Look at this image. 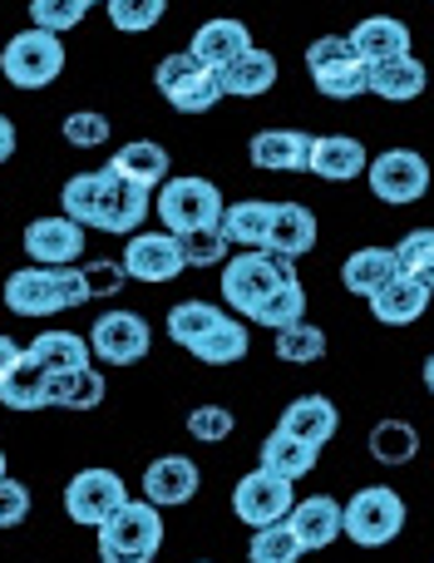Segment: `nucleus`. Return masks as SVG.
<instances>
[{
  "instance_id": "obj_48",
  "label": "nucleus",
  "mask_w": 434,
  "mask_h": 563,
  "mask_svg": "<svg viewBox=\"0 0 434 563\" xmlns=\"http://www.w3.org/2000/svg\"><path fill=\"white\" fill-rule=\"evenodd\" d=\"M124 263H89L85 267V282H89V297H114L124 287Z\"/></svg>"
},
{
  "instance_id": "obj_19",
  "label": "nucleus",
  "mask_w": 434,
  "mask_h": 563,
  "mask_svg": "<svg viewBox=\"0 0 434 563\" xmlns=\"http://www.w3.org/2000/svg\"><path fill=\"white\" fill-rule=\"evenodd\" d=\"M247 154L252 164L271 168V174H291V168L301 174L311 164V134H301V129H261Z\"/></svg>"
},
{
  "instance_id": "obj_51",
  "label": "nucleus",
  "mask_w": 434,
  "mask_h": 563,
  "mask_svg": "<svg viewBox=\"0 0 434 563\" xmlns=\"http://www.w3.org/2000/svg\"><path fill=\"white\" fill-rule=\"evenodd\" d=\"M425 386H430V390H434V356H430V361H425Z\"/></svg>"
},
{
  "instance_id": "obj_33",
  "label": "nucleus",
  "mask_w": 434,
  "mask_h": 563,
  "mask_svg": "<svg viewBox=\"0 0 434 563\" xmlns=\"http://www.w3.org/2000/svg\"><path fill=\"white\" fill-rule=\"evenodd\" d=\"M25 351L45 371H79V366H89V341L75 336V331H40Z\"/></svg>"
},
{
  "instance_id": "obj_14",
  "label": "nucleus",
  "mask_w": 434,
  "mask_h": 563,
  "mask_svg": "<svg viewBox=\"0 0 434 563\" xmlns=\"http://www.w3.org/2000/svg\"><path fill=\"white\" fill-rule=\"evenodd\" d=\"M183 267V243L174 233H134L124 247V273L134 282H168Z\"/></svg>"
},
{
  "instance_id": "obj_44",
  "label": "nucleus",
  "mask_w": 434,
  "mask_h": 563,
  "mask_svg": "<svg viewBox=\"0 0 434 563\" xmlns=\"http://www.w3.org/2000/svg\"><path fill=\"white\" fill-rule=\"evenodd\" d=\"M183 243V263L188 267H218V263H227V238H222V228H203V233H188V238H178Z\"/></svg>"
},
{
  "instance_id": "obj_42",
  "label": "nucleus",
  "mask_w": 434,
  "mask_h": 563,
  "mask_svg": "<svg viewBox=\"0 0 434 563\" xmlns=\"http://www.w3.org/2000/svg\"><path fill=\"white\" fill-rule=\"evenodd\" d=\"M168 0H109V20H114V30H124V35H144V30H154L158 20H164Z\"/></svg>"
},
{
  "instance_id": "obj_2",
  "label": "nucleus",
  "mask_w": 434,
  "mask_h": 563,
  "mask_svg": "<svg viewBox=\"0 0 434 563\" xmlns=\"http://www.w3.org/2000/svg\"><path fill=\"white\" fill-rule=\"evenodd\" d=\"M158 549H164V519L148 499H129L99 525V563H154Z\"/></svg>"
},
{
  "instance_id": "obj_18",
  "label": "nucleus",
  "mask_w": 434,
  "mask_h": 563,
  "mask_svg": "<svg viewBox=\"0 0 434 563\" xmlns=\"http://www.w3.org/2000/svg\"><path fill=\"white\" fill-rule=\"evenodd\" d=\"M430 297L434 291L425 287V282L400 273V277H390L376 297H370V317L386 321V327H410V321H420L430 311Z\"/></svg>"
},
{
  "instance_id": "obj_52",
  "label": "nucleus",
  "mask_w": 434,
  "mask_h": 563,
  "mask_svg": "<svg viewBox=\"0 0 434 563\" xmlns=\"http://www.w3.org/2000/svg\"><path fill=\"white\" fill-rule=\"evenodd\" d=\"M0 479H5V450H0Z\"/></svg>"
},
{
  "instance_id": "obj_29",
  "label": "nucleus",
  "mask_w": 434,
  "mask_h": 563,
  "mask_svg": "<svg viewBox=\"0 0 434 563\" xmlns=\"http://www.w3.org/2000/svg\"><path fill=\"white\" fill-rule=\"evenodd\" d=\"M271 218H277V203L267 198H247V203H227L222 208V238L237 247H267V233H271Z\"/></svg>"
},
{
  "instance_id": "obj_22",
  "label": "nucleus",
  "mask_w": 434,
  "mask_h": 563,
  "mask_svg": "<svg viewBox=\"0 0 434 563\" xmlns=\"http://www.w3.org/2000/svg\"><path fill=\"white\" fill-rule=\"evenodd\" d=\"M218 85H222V95H232V99L267 95V89L277 85V55H267V49L252 45L247 55H237L232 65L218 69Z\"/></svg>"
},
{
  "instance_id": "obj_30",
  "label": "nucleus",
  "mask_w": 434,
  "mask_h": 563,
  "mask_svg": "<svg viewBox=\"0 0 434 563\" xmlns=\"http://www.w3.org/2000/svg\"><path fill=\"white\" fill-rule=\"evenodd\" d=\"M109 168L124 174L129 184H138V188H164L168 184V148L154 144V139H134V144L119 148Z\"/></svg>"
},
{
  "instance_id": "obj_8",
  "label": "nucleus",
  "mask_w": 434,
  "mask_h": 563,
  "mask_svg": "<svg viewBox=\"0 0 434 563\" xmlns=\"http://www.w3.org/2000/svg\"><path fill=\"white\" fill-rule=\"evenodd\" d=\"M307 69L326 99H356L366 95V59L356 55L350 35H321L307 45Z\"/></svg>"
},
{
  "instance_id": "obj_24",
  "label": "nucleus",
  "mask_w": 434,
  "mask_h": 563,
  "mask_svg": "<svg viewBox=\"0 0 434 563\" xmlns=\"http://www.w3.org/2000/svg\"><path fill=\"white\" fill-rule=\"evenodd\" d=\"M350 45H356V55L366 59V65H380V59L410 55V30H405V20H396V15H370L350 30Z\"/></svg>"
},
{
  "instance_id": "obj_45",
  "label": "nucleus",
  "mask_w": 434,
  "mask_h": 563,
  "mask_svg": "<svg viewBox=\"0 0 434 563\" xmlns=\"http://www.w3.org/2000/svg\"><path fill=\"white\" fill-rule=\"evenodd\" d=\"M232 430H237V416H232L227 406H198L193 416H188V435L203 440V445H222Z\"/></svg>"
},
{
  "instance_id": "obj_1",
  "label": "nucleus",
  "mask_w": 434,
  "mask_h": 563,
  "mask_svg": "<svg viewBox=\"0 0 434 563\" xmlns=\"http://www.w3.org/2000/svg\"><path fill=\"white\" fill-rule=\"evenodd\" d=\"M89 301L85 267H20L5 277V307L15 317H55Z\"/></svg>"
},
{
  "instance_id": "obj_50",
  "label": "nucleus",
  "mask_w": 434,
  "mask_h": 563,
  "mask_svg": "<svg viewBox=\"0 0 434 563\" xmlns=\"http://www.w3.org/2000/svg\"><path fill=\"white\" fill-rule=\"evenodd\" d=\"M15 361H20V346H15L10 336H0V376H5V371L15 366Z\"/></svg>"
},
{
  "instance_id": "obj_5",
  "label": "nucleus",
  "mask_w": 434,
  "mask_h": 563,
  "mask_svg": "<svg viewBox=\"0 0 434 563\" xmlns=\"http://www.w3.org/2000/svg\"><path fill=\"white\" fill-rule=\"evenodd\" d=\"M59 69H65V45H59V35H49V30L30 25L0 49V75H5V85H15V89L55 85Z\"/></svg>"
},
{
  "instance_id": "obj_41",
  "label": "nucleus",
  "mask_w": 434,
  "mask_h": 563,
  "mask_svg": "<svg viewBox=\"0 0 434 563\" xmlns=\"http://www.w3.org/2000/svg\"><path fill=\"white\" fill-rule=\"evenodd\" d=\"M396 257H400V273L420 277L434 291V228H415V233H405V243L396 247Z\"/></svg>"
},
{
  "instance_id": "obj_9",
  "label": "nucleus",
  "mask_w": 434,
  "mask_h": 563,
  "mask_svg": "<svg viewBox=\"0 0 434 563\" xmlns=\"http://www.w3.org/2000/svg\"><path fill=\"white\" fill-rule=\"evenodd\" d=\"M366 184L380 203H420L430 194V164L415 148H386L366 164Z\"/></svg>"
},
{
  "instance_id": "obj_23",
  "label": "nucleus",
  "mask_w": 434,
  "mask_h": 563,
  "mask_svg": "<svg viewBox=\"0 0 434 563\" xmlns=\"http://www.w3.org/2000/svg\"><path fill=\"white\" fill-rule=\"evenodd\" d=\"M188 49H193L208 69H222V65H232L237 55H247L252 49V30L242 25V20H232V15H218V20H208V25L198 30Z\"/></svg>"
},
{
  "instance_id": "obj_43",
  "label": "nucleus",
  "mask_w": 434,
  "mask_h": 563,
  "mask_svg": "<svg viewBox=\"0 0 434 563\" xmlns=\"http://www.w3.org/2000/svg\"><path fill=\"white\" fill-rule=\"evenodd\" d=\"M85 0H30V20H35V30H49V35H65V30H75L79 20H85Z\"/></svg>"
},
{
  "instance_id": "obj_36",
  "label": "nucleus",
  "mask_w": 434,
  "mask_h": 563,
  "mask_svg": "<svg viewBox=\"0 0 434 563\" xmlns=\"http://www.w3.org/2000/svg\"><path fill=\"white\" fill-rule=\"evenodd\" d=\"M222 317H227V311H218L213 301H178V307L168 311V336H174L183 351H193Z\"/></svg>"
},
{
  "instance_id": "obj_32",
  "label": "nucleus",
  "mask_w": 434,
  "mask_h": 563,
  "mask_svg": "<svg viewBox=\"0 0 434 563\" xmlns=\"http://www.w3.org/2000/svg\"><path fill=\"white\" fill-rule=\"evenodd\" d=\"M49 406L59 410H94L104 400V376L94 366H79V371H49Z\"/></svg>"
},
{
  "instance_id": "obj_3",
  "label": "nucleus",
  "mask_w": 434,
  "mask_h": 563,
  "mask_svg": "<svg viewBox=\"0 0 434 563\" xmlns=\"http://www.w3.org/2000/svg\"><path fill=\"white\" fill-rule=\"evenodd\" d=\"M291 277H297V267H291L287 257L267 253V247H252V253L232 257V263L222 267V301H227L232 311H242V317H252V311L277 287H287Z\"/></svg>"
},
{
  "instance_id": "obj_17",
  "label": "nucleus",
  "mask_w": 434,
  "mask_h": 563,
  "mask_svg": "<svg viewBox=\"0 0 434 563\" xmlns=\"http://www.w3.org/2000/svg\"><path fill=\"white\" fill-rule=\"evenodd\" d=\"M366 164H370V154H366V144H360V139H350V134H321V139H311L307 174L326 178V184H350V178L366 174Z\"/></svg>"
},
{
  "instance_id": "obj_35",
  "label": "nucleus",
  "mask_w": 434,
  "mask_h": 563,
  "mask_svg": "<svg viewBox=\"0 0 434 563\" xmlns=\"http://www.w3.org/2000/svg\"><path fill=\"white\" fill-rule=\"evenodd\" d=\"M247 346H252L247 327H242V321H232V317H222L218 327L193 346V356L203 361V366H232V361L247 356Z\"/></svg>"
},
{
  "instance_id": "obj_37",
  "label": "nucleus",
  "mask_w": 434,
  "mask_h": 563,
  "mask_svg": "<svg viewBox=\"0 0 434 563\" xmlns=\"http://www.w3.org/2000/svg\"><path fill=\"white\" fill-rule=\"evenodd\" d=\"M277 356L291 361V366H316L326 356V331L311 327V321H291V327L277 331Z\"/></svg>"
},
{
  "instance_id": "obj_53",
  "label": "nucleus",
  "mask_w": 434,
  "mask_h": 563,
  "mask_svg": "<svg viewBox=\"0 0 434 563\" xmlns=\"http://www.w3.org/2000/svg\"><path fill=\"white\" fill-rule=\"evenodd\" d=\"M85 5H109V0H85Z\"/></svg>"
},
{
  "instance_id": "obj_28",
  "label": "nucleus",
  "mask_w": 434,
  "mask_h": 563,
  "mask_svg": "<svg viewBox=\"0 0 434 563\" xmlns=\"http://www.w3.org/2000/svg\"><path fill=\"white\" fill-rule=\"evenodd\" d=\"M49 371L40 366L30 351H20V361L0 376V400H5L10 410H45L49 406Z\"/></svg>"
},
{
  "instance_id": "obj_12",
  "label": "nucleus",
  "mask_w": 434,
  "mask_h": 563,
  "mask_svg": "<svg viewBox=\"0 0 434 563\" xmlns=\"http://www.w3.org/2000/svg\"><path fill=\"white\" fill-rule=\"evenodd\" d=\"M148 346H154V331H148V321L138 311H109L89 331V351L99 361H109V366H134V361L148 356Z\"/></svg>"
},
{
  "instance_id": "obj_38",
  "label": "nucleus",
  "mask_w": 434,
  "mask_h": 563,
  "mask_svg": "<svg viewBox=\"0 0 434 563\" xmlns=\"http://www.w3.org/2000/svg\"><path fill=\"white\" fill-rule=\"evenodd\" d=\"M247 321H257V327H271V331L291 327V321H307V291H301V282L291 277L287 287H277L257 311H252Z\"/></svg>"
},
{
  "instance_id": "obj_25",
  "label": "nucleus",
  "mask_w": 434,
  "mask_h": 563,
  "mask_svg": "<svg viewBox=\"0 0 434 563\" xmlns=\"http://www.w3.org/2000/svg\"><path fill=\"white\" fill-rule=\"evenodd\" d=\"M341 509L346 505H336L331 495H311V499H301V505H291L287 525L297 529L301 549H326V544H336V534H341Z\"/></svg>"
},
{
  "instance_id": "obj_40",
  "label": "nucleus",
  "mask_w": 434,
  "mask_h": 563,
  "mask_svg": "<svg viewBox=\"0 0 434 563\" xmlns=\"http://www.w3.org/2000/svg\"><path fill=\"white\" fill-rule=\"evenodd\" d=\"M307 549H301V539H297V529L281 519V525H267V529H257L252 534V549H247V559L252 563H297Z\"/></svg>"
},
{
  "instance_id": "obj_11",
  "label": "nucleus",
  "mask_w": 434,
  "mask_h": 563,
  "mask_svg": "<svg viewBox=\"0 0 434 563\" xmlns=\"http://www.w3.org/2000/svg\"><path fill=\"white\" fill-rule=\"evenodd\" d=\"M291 479L271 475V470H252L247 479H237L232 489V515L252 529H267V525H281L291 515Z\"/></svg>"
},
{
  "instance_id": "obj_21",
  "label": "nucleus",
  "mask_w": 434,
  "mask_h": 563,
  "mask_svg": "<svg viewBox=\"0 0 434 563\" xmlns=\"http://www.w3.org/2000/svg\"><path fill=\"white\" fill-rule=\"evenodd\" d=\"M316 247V213L307 203H277V218H271V233H267V253L287 257H307Z\"/></svg>"
},
{
  "instance_id": "obj_47",
  "label": "nucleus",
  "mask_w": 434,
  "mask_h": 563,
  "mask_svg": "<svg viewBox=\"0 0 434 563\" xmlns=\"http://www.w3.org/2000/svg\"><path fill=\"white\" fill-rule=\"evenodd\" d=\"M25 515H30V489L20 485V479H0V529H15V525H25Z\"/></svg>"
},
{
  "instance_id": "obj_34",
  "label": "nucleus",
  "mask_w": 434,
  "mask_h": 563,
  "mask_svg": "<svg viewBox=\"0 0 434 563\" xmlns=\"http://www.w3.org/2000/svg\"><path fill=\"white\" fill-rule=\"evenodd\" d=\"M370 455L380 460V465H410V460L420 455V435L410 420H376V430H370Z\"/></svg>"
},
{
  "instance_id": "obj_49",
  "label": "nucleus",
  "mask_w": 434,
  "mask_h": 563,
  "mask_svg": "<svg viewBox=\"0 0 434 563\" xmlns=\"http://www.w3.org/2000/svg\"><path fill=\"white\" fill-rule=\"evenodd\" d=\"M10 154H15V124H10V119L0 114V164H5Z\"/></svg>"
},
{
  "instance_id": "obj_20",
  "label": "nucleus",
  "mask_w": 434,
  "mask_h": 563,
  "mask_svg": "<svg viewBox=\"0 0 434 563\" xmlns=\"http://www.w3.org/2000/svg\"><path fill=\"white\" fill-rule=\"evenodd\" d=\"M366 95L390 99V104H405V99L425 95V65L415 55L400 59H380V65H366Z\"/></svg>"
},
{
  "instance_id": "obj_46",
  "label": "nucleus",
  "mask_w": 434,
  "mask_h": 563,
  "mask_svg": "<svg viewBox=\"0 0 434 563\" xmlns=\"http://www.w3.org/2000/svg\"><path fill=\"white\" fill-rule=\"evenodd\" d=\"M59 129H65V144H75V148H99L109 139V119L94 114V109H75Z\"/></svg>"
},
{
  "instance_id": "obj_10",
  "label": "nucleus",
  "mask_w": 434,
  "mask_h": 563,
  "mask_svg": "<svg viewBox=\"0 0 434 563\" xmlns=\"http://www.w3.org/2000/svg\"><path fill=\"white\" fill-rule=\"evenodd\" d=\"M124 505H129V489L114 470H79L65 489V515L85 529H99L114 509H124Z\"/></svg>"
},
{
  "instance_id": "obj_27",
  "label": "nucleus",
  "mask_w": 434,
  "mask_h": 563,
  "mask_svg": "<svg viewBox=\"0 0 434 563\" xmlns=\"http://www.w3.org/2000/svg\"><path fill=\"white\" fill-rule=\"evenodd\" d=\"M390 277H400V257L396 247H360V253L346 257V267H341V282H346V291H356V297H376L380 287H386Z\"/></svg>"
},
{
  "instance_id": "obj_6",
  "label": "nucleus",
  "mask_w": 434,
  "mask_h": 563,
  "mask_svg": "<svg viewBox=\"0 0 434 563\" xmlns=\"http://www.w3.org/2000/svg\"><path fill=\"white\" fill-rule=\"evenodd\" d=\"M158 95L178 109V114H208V109L222 99L218 85V69H208L193 49H178V55L158 59V75H154Z\"/></svg>"
},
{
  "instance_id": "obj_26",
  "label": "nucleus",
  "mask_w": 434,
  "mask_h": 563,
  "mask_svg": "<svg viewBox=\"0 0 434 563\" xmlns=\"http://www.w3.org/2000/svg\"><path fill=\"white\" fill-rule=\"evenodd\" d=\"M336 426H341V416H336V406H331L326 396H301V400H291V406L281 410L277 430H287V435H297V440H307V445L321 450L331 435H336Z\"/></svg>"
},
{
  "instance_id": "obj_13",
  "label": "nucleus",
  "mask_w": 434,
  "mask_h": 563,
  "mask_svg": "<svg viewBox=\"0 0 434 563\" xmlns=\"http://www.w3.org/2000/svg\"><path fill=\"white\" fill-rule=\"evenodd\" d=\"M99 184H104V203H99V233L134 238L138 223L148 218V208H154V188L129 184V178L114 174V168H99Z\"/></svg>"
},
{
  "instance_id": "obj_15",
  "label": "nucleus",
  "mask_w": 434,
  "mask_h": 563,
  "mask_svg": "<svg viewBox=\"0 0 434 563\" xmlns=\"http://www.w3.org/2000/svg\"><path fill=\"white\" fill-rule=\"evenodd\" d=\"M25 253L35 257V267H69L85 253V228L65 213L35 218V223L25 228Z\"/></svg>"
},
{
  "instance_id": "obj_4",
  "label": "nucleus",
  "mask_w": 434,
  "mask_h": 563,
  "mask_svg": "<svg viewBox=\"0 0 434 563\" xmlns=\"http://www.w3.org/2000/svg\"><path fill=\"white\" fill-rule=\"evenodd\" d=\"M154 208H158V218H164L168 233L188 238V233H203V228H222V208L227 203H222L218 184L183 174V178H168V184L158 188Z\"/></svg>"
},
{
  "instance_id": "obj_39",
  "label": "nucleus",
  "mask_w": 434,
  "mask_h": 563,
  "mask_svg": "<svg viewBox=\"0 0 434 563\" xmlns=\"http://www.w3.org/2000/svg\"><path fill=\"white\" fill-rule=\"evenodd\" d=\"M59 203H65V218H75L79 228H99V203H104L99 174H75L65 184V194H59Z\"/></svg>"
},
{
  "instance_id": "obj_16",
  "label": "nucleus",
  "mask_w": 434,
  "mask_h": 563,
  "mask_svg": "<svg viewBox=\"0 0 434 563\" xmlns=\"http://www.w3.org/2000/svg\"><path fill=\"white\" fill-rule=\"evenodd\" d=\"M198 485H203V479H198V465L188 455H164L144 470V499L158 509L188 505V499L198 495Z\"/></svg>"
},
{
  "instance_id": "obj_7",
  "label": "nucleus",
  "mask_w": 434,
  "mask_h": 563,
  "mask_svg": "<svg viewBox=\"0 0 434 563\" xmlns=\"http://www.w3.org/2000/svg\"><path fill=\"white\" fill-rule=\"evenodd\" d=\"M405 529V499L396 489L376 485V489H360L346 509H341V534L360 549H380Z\"/></svg>"
},
{
  "instance_id": "obj_31",
  "label": "nucleus",
  "mask_w": 434,
  "mask_h": 563,
  "mask_svg": "<svg viewBox=\"0 0 434 563\" xmlns=\"http://www.w3.org/2000/svg\"><path fill=\"white\" fill-rule=\"evenodd\" d=\"M316 445H307V440L287 435V430H271L267 440H261V470H271V475L281 479H301L316 470Z\"/></svg>"
}]
</instances>
